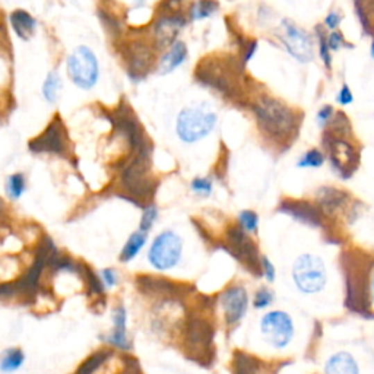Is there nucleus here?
<instances>
[{
	"label": "nucleus",
	"instance_id": "1",
	"mask_svg": "<svg viewBox=\"0 0 374 374\" xmlns=\"http://www.w3.org/2000/svg\"><path fill=\"white\" fill-rule=\"evenodd\" d=\"M253 112L260 130L272 141L285 142L293 137L300 126V119L285 103L263 96L253 105Z\"/></svg>",
	"mask_w": 374,
	"mask_h": 374
},
{
	"label": "nucleus",
	"instance_id": "2",
	"mask_svg": "<svg viewBox=\"0 0 374 374\" xmlns=\"http://www.w3.org/2000/svg\"><path fill=\"white\" fill-rule=\"evenodd\" d=\"M216 121V113L205 104L186 107L177 117L176 130L183 142L195 144L215 129Z\"/></svg>",
	"mask_w": 374,
	"mask_h": 374
},
{
	"label": "nucleus",
	"instance_id": "3",
	"mask_svg": "<svg viewBox=\"0 0 374 374\" xmlns=\"http://www.w3.org/2000/svg\"><path fill=\"white\" fill-rule=\"evenodd\" d=\"M293 280L303 294L314 296L322 293L328 284V271L325 262L312 253L301 255L294 262Z\"/></svg>",
	"mask_w": 374,
	"mask_h": 374
},
{
	"label": "nucleus",
	"instance_id": "4",
	"mask_svg": "<svg viewBox=\"0 0 374 374\" xmlns=\"http://www.w3.org/2000/svg\"><path fill=\"white\" fill-rule=\"evenodd\" d=\"M120 183L130 199H148L154 196L155 186L149 176V157L135 155L121 173Z\"/></svg>",
	"mask_w": 374,
	"mask_h": 374
},
{
	"label": "nucleus",
	"instance_id": "5",
	"mask_svg": "<svg viewBox=\"0 0 374 374\" xmlns=\"http://www.w3.org/2000/svg\"><path fill=\"white\" fill-rule=\"evenodd\" d=\"M67 74L80 90H91L100 76L99 60L87 46L76 47L67 58Z\"/></svg>",
	"mask_w": 374,
	"mask_h": 374
},
{
	"label": "nucleus",
	"instance_id": "6",
	"mask_svg": "<svg viewBox=\"0 0 374 374\" xmlns=\"http://www.w3.org/2000/svg\"><path fill=\"white\" fill-rule=\"evenodd\" d=\"M183 253V240L174 231H162L152 241L148 262L157 271H170L178 265Z\"/></svg>",
	"mask_w": 374,
	"mask_h": 374
},
{
	"label": "nucleus",
	"instance_id": "7",
	"mask_svg": "<svg viewBox=\"0 0 374 374\" xmlns=\"http://www.w3.org/2000/svg\"><path fill=\"white\" fill-rule=\"evenodd\" d=\"M260 332L272 348L284 350L294 339L296 328L288 313L273 310L262 317Z\"/></svg>",
	"mask_w": 374,
	"mask_h": 374
},
{
	"label": "nucleus",
	"instance_id": "8",
	"mask_svg": "<svg viewBox=\"0 0 374 374\" xmlns=\"http://www.w3.org/2000/svg\"><path fill=\"white\" fill-rule=\"evenodd\" d=\"M34 154L65 155L67 152V136L60 116H54L46 130L28 144Z\"/></svg>",
	"mask_w": 374,
	"mask_h": 374
},
{
	"label": "nucleus",
	"instance_id": "9",
	"mask_svg": "<svg viewBox=\"0 0 374 374\" xmlns=\"http://www.w3.org/2000/svg\"><path fill=\"white\" fill-rule=\"evenodd\" d=\"M227 243L231 248L232 255L241 260L244 265L257 275H263L262 272V257H259V250L253 240L248 237L247 232L239 226L230 227L227 231Z\"/></svg>",
	"mask_w": 374,
	"mask_h": 374
},
{
	"label": "nucleus",
	"instance_id": "10",
	"mask_svg": "<svg viewBox=\"0 0 374 374\" xmlns=\"http://www.w3.org/2000/svg\"><path fill=\"white\" fill-rule=\"evenodd\" d=\"M282 30L280 38L282 44L288 50L291 56L296 58L298 62L307 63L313 59V41L312 37L293 22L287 19L281 24Z\"/></svg>",
	"mask_w": 374,
	"mask_h": 374
},
{
	"label": "nucleus",
	"instance_id": "11",
	"mask_svg": "<svg viewBox=\"0 0 374 374\" xmlns=\"http://www.w3.org/2000/svg\"><path fill=\"white\" fill-rule=\"evenodd\" d=\"M230 75H232L230 69H227L226 65H221V63L212 62L211 65L210 62L207 65L201 63V66H198V79L202 82V84L219 91L226 96H234L239 90L237 84H235V76H230Z\"/></svg>",
	"mask_w": 374,
	"mask_h": 374
},
{
	"label": "nucleus",
	"instance_id": "12",
	"mask_svg": "<svg viewBox=\"0 0 374 374\" xmlns=\"http://www.w3.org/2000/svg\"><path fill=\"white\" fill-rule=\"evenodd\" d=\"M221 306H223L226 322L230 326L237 325L247 313L248 307V296L246 288L240 285L228 287L223 294H221Z\"/></svg>",
	"mask_w": 374,
	"mask_h": 374
},
{
	"label": "nucleus",
	"instance_id": "13",
	"mask_svg": "<svg viewBox=\"0 0 374 374\" xmlns=\"http://www.w3.org/2000/svg\"><path fill=\"white\" fill-rule=\"evenodd\" d=\"M330 162L342 177H350L358 165V154L354 146L339 137H332L329 142Z\"/></svg>",
	"mask_w": 374,
	"mask_h": 374
},
{
	"label": "nucleus",
	"instance_id": "14",
	"mask_svg": "<svg viewBox=\"0 0 374 374\" xmlns=\"http://www.w3.org/2000/svg\"><path fill=\"white\" fill-rule=\"evenodd\" d=\"M214 339L212 325L202 317H190L186 323V342L192 351L207 350Z\"/></svg>",
	"mask_w": 374,
	"mask_h": 374
},
{
	"label": "nucleus",
	"instance_id": "15",
	"mask_svg": "<svg viewBox=\"0 0 374 374\" xmlns=\"http://www.w3.org/2000/svg\"><path fill=\"white\" fill-rule=\"evenodd\" d=\"M278 211L293 216L294 219L300 221L303 224H307L312 227H321L323 224L322 210L316 205L301 201H284Z\"/></svg>",
	"mask_w": 374,
	"mask_h": 374
},
{
	"label": "nucleus",
	"instance_id": "16",
	"mask_svg": "<svg viewBox=\"0 0 374 374\" xmlns=\"http://www.w3.org/2000/svg\"><path fill=\"white\" fill-rule=\"evenodd\" d=\"M186 24V19L176 13V15L161 17L154 25V38L160 47H171L176 43V38Z\"/></svg>",
	"mask_w": 374,
	"mask_h": 374
},
{
	"label": "nucleus",
	"instance_id": "17",
	"mask_svg": "<svg viewBox=\"0 0 374 374\" xmlns=\"http://www.w3.org/2000/svg\"><path fill=\"white\" fill-rule=\"evenodd\" d=\"M325 374H362V366L350 351H338L326 359Z\"/></svg>",
	"mask_w": 374,
	"mask_h": 374
},
{
	"label": "nucleus",
	"instance_id": "18",
	"mask_svg": "<svg viewBox=\"0 0 374 374\" xmlns=\"http://www.w3.org/2000/svg\"><path fill=\"white\" fill-rule=\"evenodd\" d=\"M126 322H128L126 309H124V306H121V304H119L113 312V330H112V334L108 335L107 342L112 343L113 346H116V348L121 351L130 350V341L128 338Z\"/></svg>",
	"mask_w": 374,
	"mask_h": 374
},
{
	"label": "nucleus",
	"instance_id": "19",
	"mask_svg": "<svg viewBox=\"0 0 374 374\" xmlns=\"http://www.w3.org/2000/svg\"><path fill=\"white\" fill-rule=\"evenodd\" d=\"M348 201V195L345 192L338 190L335 187H322L317 192V203L318 207L325 214H335Z\"/></svg>",
	"mask_w": 374,
	"mask_h": 374
},
{
	"label": "nucleus",
	"instance_id": "20",
	"mask_svg": "<svg viewBox=\"0 0 374 374\" xmlns=\"http://www.w3.org/2000/svg\"><path fill=\"white\" fill-rule=\"evenodd\" d=\"M187 59V47L183 41H176V43L169 47V50L162 54V58L158 63V74L167 75L173 72Z\"/></svg>",
	"mask_w": 374,
	"mask_h": 374
},
{
	"label": "nucleus",
	"instance_id": "21",
	"mask_svg": "<svg viewBox=\"0 0 374 374\" xmlns=\"http://www.w3.org/2000/svg\"><path fill=\"white\" fill-rule=\"evenodd\" d=\"M9 22L13 33L24 41H28L34 35L37 28L35 18L30 12H26L24 9L13 10L9 17Z\"/></svg>",
	"mask_w": 374,
	"mask_h": 374
},
{
	"label": "nucleus",
	"instance_id": "22",
	"mask_svg": "<svg viewBox=\"0 0 374 374\" xmlns=\"http://www.w3.org/2000/svg\"><path fill=\"white\" fill-rule=\"evenodd\" d=\"M152 60V54L148 46L137 43L130 47V58H129V74L132 78L144 76L145 71L149 67Z\"/></svg>",
	"mask_w": 374,
	"mask_h": 374
},
{
	"label": "nucleus",
	"instance_id": "23",
	"mask_svg": "<svg viewBox=\"0 0 374 374\" xmlns=\"http://www.w3.org/2000/svg\"><path fill=\"white\" fill-rule=\"evenodd\" d=\"M139 288L146 294H157V296H173L177 294V285L171 284L169 280L151 278V276H141L137 278Z\"/></svg>",
	"mask_w": 374,
	"mask_h": 374
},
{
	"label": "nucleus",
	"instance_id": "24",
	"mask_svg": "<svg viewBox=\"0 0 374 374\" xmlns=\"http://www.w3.org/2000/svg\"><path fill=\"white\" fill-rule=\"evenodd\" d=\"M232 374H262V364L255 357L237 351L234 354Z\"/></svg>",
	"mask_w": 374,
	"mask_h": 374
},
{
	"label": "nucleus",
	"instance_id": "25",
	"mask_svg": "<svg viewBox=\"0 0 374 374\" xmlns=\"http://www.w3.org/2000/svg\"><path fill=\"white\" fill-rule=\"evenodd\" d=\"M145 243H146V232H144L141 230L133 232L129 237V240L126 241V244H124V247H123V250L120 253V260L124 263L133 260L137 256V253L142 250Z\"/></svg>",
	"mask_w": 374,
	"mask_h": 374
},
{
	"label": "nucleus",
	"instance_id": "26",
	"mask_svg": "<svg viewBox=\"0 0 374 374\" xmlns=\"http://www.w3.org/2000/svg\"><path fill=\"white\" fill-rule=\"evenodd\" d=\"M218 6L219 5L216 0H196L189 9V18L192 21H203L206 18H211L218 10Z\"/></svg>",
	"mask_w": 374,
	"mask_h": 374
},
{
	"label": "nucleus",
	"instance_id": "27",
	"mask_svg": "<svg viewBox=\"0 0 374 374\" xmlns=\"http://www.w3.org/2000/svg\"><path fill=\"white\" fill-rule=\"evenodd\" d=\"M25 362V354L19 348H9L3 351L2 362H0V370L2 373H12L22 367Z\"/></svg>",
	"mask_w": 374,
	"mask_h": 374
},
{
	"label": "nucleus",
	"instance_id": "28",
	"mask_svg": "<svg viewBox=\"0 0 374 374\" xmlns=\"http://www.w3.org/2000/svg\"><path fill=\"white\" fill-rule=\"evenodd\" d=\"M62 91V78L58 71H51L43 84V95L49 103H56Z\"/></svg>",
	"mask_w": 374,
	"mask_h": 374
},
{
	"label": "nucleus",
	"instance_id": "29",
	"mask_svg": "<svg viewBox=\"0 0 374 374\" xmlns=\"http://www.w3.org/2000/svg\"><path fill=\"white\" fill-rule=\"evenodd\" d=\"M112 355L110 351H99L92 354L90 358H87L84 363H82L76 371V374H94L99 371V368L107 362L108 357Z\"/></svg>",
	"mask_w": 374,
	"mask_h": 374
},
{
	"label": "nucleus",
	"instance_id": "30",
	"mask_svg": "<svg viewBox=\"0 0 374 374\" xmlns=\"http://www.w3.org/2000/svg\"><path fill=\"white\" fill-rule=\"evenodd\" d=\"M25 187H26V182H25L24 174L15 173V174H12V176L8 177L6 192H8V196L12 201L19 199L22 196V193L25 192Z\"/></svg>",
	"mask_w": 374,
	"mask_h": 374
},
{
	"label": "nucleus",
	"instance_id": "31",
	"mask_svg": "<svg viewBox=\"0 0 374 374\" xmlns=\"http://www.w3.org/2000/svg\"><path fill=\"white\" fill-rule=\"evenodd\" d=\"M323 162H325V157L322 152L318 149H310L300 158L297 165L300 169H317V167H321V165H323Z\"/></svg>",
	"mask_w": 374,
	"mask_h": 374
},
{
	"label": "nucleus",
	"instance_id": "32",
	"mask_svg": "<svg viewBox=\"0 0 374 374\" xmlns=\"http://www.w3.org/2000/svg\"><path fill=\"white\" fill-rule=\"evenodd\" d=\"M80 275L82 278L85 280L87 285H88V291L91 294H101L104 291V284L101 281V278H99L92 271H90L88 268H85L84 265L80 266Z\"/></svg>",
	"mask_w": 374,
	"mask_h": 374
},
{
	"label": "nucleus",
	"instance_id": "33",
	"mask_svg": "<svg viewBox=\"0 0 374 374\" xmlns=\"http://www.w3.org/2000/svg\"><path fill=\"white\" fill-rule=\"evenodd\" d=\"M239 226L248 234L256 232L259 228V215L255 211H241L239 215Z\"/></svg>",
	"mask_w": 374,
	"mask_h": 374
},
{
	"label": "nucleus",
	"instance_id": "34",
	"mask_svg": "<svg viewBox=\"0 0 374 374\" xmlns=\"http://www.w3.org/2000/svg\"><path fill=\"white\" fill-rule=\"evenodd\" d=\"M192 190L201 196H210L214 189V183L211 178L207 177H196L190 185Z\"/></svg>",
	"mask_w": 374,
	"mask_h": 374
},
{
	"label": "nucleus",
	"instance_id": "35",
	"mask_svg": "<svg viewBox=\"0 0 374 374\" xmlns=\"http://www.w3.org/2000/svg\"><path fill=\"white\" fill-rule=\"evenodd\" d=\"M157 216H158V211L154 205H149L148 207H145V211H144L142 218H141L139 230L144 232H148L152 228V226L155 224Z\"/></svg>",
	"mask_w": 374,
	"mask_h": 374
},
{
	"label": "nucleus",
	"instance_id": "36",
	"mask_svg": "<svg viewBox=\"0 0 374 374\" xmlns=\"http://www.w3.org/2000/svg\"><path fill=\"white\" fill-rule=\"evenodd\" d=\"M273 301V293L268 288H260L256 291L255 298H253V306L255 309H266L271 306Z\"/></svg>",
	"mask_w": 374,
	"mask_h": 374
},
{
	"label": "nucleus",
	"instance_id": "37",
	"mask_svg": "<svg viewBox=\"0 0 374 374\" xmlns=\"http://www.w3.org/2000/svg\"><path fill=\"white\" fill-rule=\"evenodd\" d=\"M330 126H332V130H334L335 133H341V135H345V133H350L351 132V124H350V120L348 117H346L343 113H337L334 116V119L330 120Z\"/></svg>",
	"mask_w": 374,
	"mask_h": 374
},
{
	"label": "nucleus",
	"instance_id": "38",
	"mask_svg": "<svg viewBox=\"0 0 374 374\" xmlns=\"http://www.w3.org/2000/svg\"><path fill=\"white\" fill-rule=\"evenodd\" d=\"M259 47V43L256 40H246L243 41V50H241V65L246 66L250 59L255 56V53Z\"/></svg>",
	"mask_w": 374,
	"mask_h": 374
},
{
	"label": "nucleus",
	"instance_id": "39",
	"mask_svg": "<svg viewBox=\"0 0 374 374\" xmlns=\"http://www.w3.org/2000/svg\"><path fill=\"white\" fill-rule=\"evenodd\" d=\"M318 46H321V58L325 62V66L330 67V49L328 44V38L323 35V33H318Z\"/></svg>",
	"mask_w": 374,
	"mask_h": 374
},
{
	"label": "nucleus",
	"instance_id": "40",
	"mask_svg": "<svg viewBox=\"0 0 374 374\" xmlns=\"http://www.w3.org/2000/svg\"><path fill=\"white\" fill-rule=\"evenodd\" d=\"M101 281L105 288H113L119 282V275L116 273L114 269L107 268L101 272Z\"/></svg>",
	"mask_w": 374,
	"mask_h": 374
},
{
	"label": "nucleus",
	"instance_id": "41",
	"mask_svg": "<svg viewBox=\"0 0 374 374\" xmlns=\"http://www.w3.org/2000/svg\"><path fill=\"white\" fill-rule=\"evenodd\" d=\"M262 272H263V276H265L268 282L275 281V276H276L275 266L272 265V262L265 256H262Z\"/></svg>",
	"mask_w": 374,
	"mask_h": 374
},
{
	"label": "nucleus",
	"instance_id": "42",
	"mask_svg": "<svg viewBox=\"0 0 374 374\" xmlns=\"http://www.w3.org/2000/svg\"><path fill=\"white\" fill-rule=\"evenodd\" d=\"M334 116H335L334 108H332L330 105H325L323 108H321V112L317 113V121H318V124H321V126H325V124L330 123V120L334 119Z\"/></svg>",
	"mask_w": 374,
	"mask_h": 374
},
{
	"label": "nucleus",
	"instance_id": "43",
	"mask_svg": "<svg viewBox=\"0 0 374 374\" xmlns=\"http://www.w3.org/2000/svg\"><path fill=\"white\" fill-rule=\"evenodd\" d=\"M328 44H329V49L330 50L337 51V50H339L345 44V40H343V37H342L341 33L334 31V33H332L329 35V38H328Z\"/></svg>",
	"mask_w": 374,
	"mask_h": 374
},
{
	"label": "nucleus",
	"instance_id": "44",
	"mask_svg": "<svg viewBox=\"0 0 374 374\" xmlns=\"http://www.w3.org/2000/svg\"><path fill=\"white\" fill-rule=\"evenodd\" d=\"M354 100L352 96V92L351 90L348 88V85H343L339 95H338V101L342 104V105H346V104H351Z\"/></svg>",
	"mask_w": 374,
	"mask_h": 374
},
{
	"label": "nucleus",
	"instance_id": "45",
	"mask_svg": "<svg viewBox=\"0 0 374 374\" xmlns=\"http://www.w3.org/2000/svg\"><path fill=\"white\" fill-rule=\"evenodd\" d=\"M339 22H341V17L338 15L337 12H330L329 15L326 17V19H325L326 26H328V28H330V30H337Z\"/></svg>",
	"mask_w": 374,
	"mask_h": 374
},
{
	"label": "nucleus",
	"instance_id": "46",
	"mask_svg": "<svg viewBox=\"0 0 374 374\" xmlns=\"http://www.w3.org/2000/svg\"><path fill=\"white\" fill-rule=\"evenodd\" d=\"M182 5V0H165V9L176 10Z\"/></svg>",
	"mask_w": 374,
	"mask_h": 374
},
{
	"label": "nucleus",
	"instance_id": "47",
	"mask_svg": "<svg viewBox=\"0 0 374 374\" xmlns=\"http://www.w3.org/2000/svg\"><path fill=\"white\" fill-rule=\"evenodd\" d=\"M368 291H370V303H371V306L374 307V276H373V278H371V282H370Z\"/></svg>",
	"mask_w": 374,
	"mask_h": 374
},
{
	"label": "nucleus",
	"instance_id": "48",
	"mask_svg": "<svg viewBox=\"0 0 374 374\" xmlns=\"http://www.w3.org/2000/svg\"><path fill=\"white\" fill-rule=\"evenodd\" d=\"M371 51H373V56H374V43H373V47H371Z\"/></svg>",
	"mask_w": 374,
	"mask_h": 374
}]
</instances>
